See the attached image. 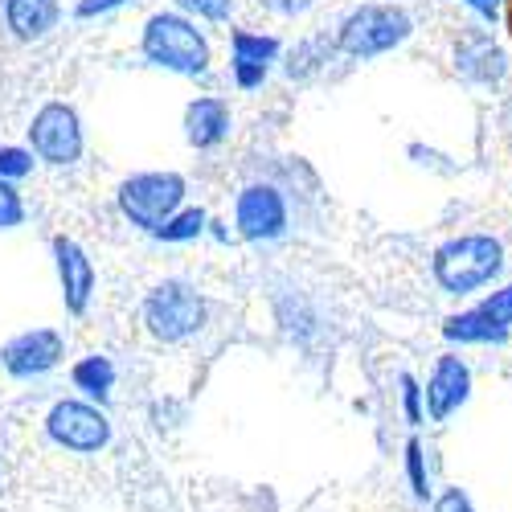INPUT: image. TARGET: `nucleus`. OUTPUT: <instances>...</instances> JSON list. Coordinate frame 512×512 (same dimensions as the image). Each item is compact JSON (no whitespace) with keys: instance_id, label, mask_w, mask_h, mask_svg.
<instances>
[{"instance_id":"f257e3e1","label":"nucleus","mask_w":512,"mask_h":512,"mask_svg":"<svg viewBox=\"0 0 512 512\" xmlns=\"http://www.w3.org/2000/svg\"><path fill=\"white\" fill-rule=\"evenodd\" d=\"M504 271V246L488 234H463L435 250V279L447 295L488 287Z\"/></svg>"},{"instance_id":"f03ea898","label":"nucleus","mask_w":512,"mask_h":512,"mask_svg":"<svg viewBox=\"0 0 512 512\" xmlns=\"http://www.w3.org/2000/svg\"><path fill=\"white\" fill-rule=\"evenodd\" d=\"M205 316H209V308L201 300V291L185 279L156 283L144 300V328L160 345H181V340L197 336L205 328Z\"/></svg>"},{"instance_id":"7ed1b4c3","label":"nucleus","mask_w":512,"mask_h":512,"mask_svg":"<svg viewBox=\"0 0 512 512\" xmlns=\"http://www.w3.org/2000/svg\"><path fill=\"white\" fill-rule=\"evenodd\" d=\"M46 439L70 455H99L111 447L115 426L103 406L87 398H62L46 414Z\"/></svg>"},{"instance_id":"20e7f679","label":"nucleus","mask_w":512,"mask_h":512,"mask_svg":"<svg viewBox=\"0 0 512 512\" xmlns=\"http://www.w3.org/2000/svg\"><path fill=\"white\" fill-rule=\"evenodd\" d=\"M181 201H185V181L177 173H140V177L119 185L123 218L148 234H156L173 222Z\"/></svg>"},{"instance_id":"39448f33","label":"nucleus","mask_w":512,"mask_h":512,"mask_svg":"<svg viewBox=\"0 0 512 512\" xmlns=\"http://www.w3.org/2000/svg\"><path fill=\"white\" fill-rule=\"evenodd\" d=\"M144 54H148V62L177 70V74H201L209 66L205 37L177 13H156L144 25Z\"/></svg>"},{"instance_id":"423d86ee","label":"nucleus","mask_w":512,"mask_h":512,"mask_svg":"<svg viewBox=\"0 0 512 512\" xmlns=\"http://www.w3.org/2000/svg\"><path fill=\"white\" fill-rule=\"evenodd\" d=\"M410 37V17L394 5H361L345 17L340 25L336 46L345 50L349 58H377V54H390L394 46Z\"/></svg>"},{"instance_id":"0eeeda50","label":"nucleus","mask_w":512,"mask_h":512,"mask_svg":"<svg viewBox=\"0 0 512 512\" xmlns=\"http://www.w3.org/2000/svg\"><path fill=\"white\" fill-rule=\"evenodd\" d=\"M62 357H66V336L58 328H29L0 349V365H5V373L13 381L46 377L62 365Z\"/></svg>"},{"instance_id":"6e6552de","label":"nucleus","mask_w":512,"mask_h":512,"mask_svg":"<svg viewBox=\"0 0 512 512\" xmlns=\"http://www.w3.org/2000/svg\"><path fill=\"white\" fill-rule=\"evenodd\" d=\"M29 140H33V152L50 164H74L78 152H82V127H78V115L74 107L66 103H50L41 107L29 123Z\"/></svg>"},{"instance_id":"1a4fd4ad","label":"nucleus","mask_w":512,"mask_h":512,"mask_svg":"<svg viewBox=\"0 0 512 512\" xmlns=\"http://www.w3.org/2000/svg\"><path fill=\"white\" fill-rule=\"evenodd\" d=\"M234 222L246 242H271L287 230V201L275 185H250L238 193Z\"/></svg>"},{"instance_id":"9d476101","label":"nucleus","mask_w":512,"mask_h":512,"mask_svg":"<svg viewBox=\"0 0 512 512\" xmlns=\"http://www.w3.org/2000/svg\"><path fill=\"white\" fill-rule=\"evenodd\" d=\"M467 398H472V369H467V361L455 353L439 357L431 377H426V390H422L431 422H447L459 406H467Z\"/></svg>"},{"instance_id":"9b49d317","label":"nucleus","mask_w":512,"mask_h":512,"mask_svg":"<svg viewBox=\"0 0 512 512\" xmlns=\"http://www.w3.org/2000/svg\"><path fill=\"white\" fill-rule=\"evenodd\" d=\"M54 259H58V279H62V300H66V312L82 316L91 308V295H95V267L87 259L74 238L58 234L54 238Z\"/></svg>"},{"instance_id":"f8f14e48","label":"nucleus","mask_w":512,"mask_h":512,"mask_svg":"<svg viewBox=\"0 0 512 512\" xmlns=\"http://www.w3.org/2000/svg\"><path fill=\"white\" fill-rule=\"evenodd\" d=\"M455 70L467 78V82H480V87H492L508 74V58L496 41L484 33V29H467L459 33L455 41Z\"/></svg>"},{"instance_id":"ddd939ff","label":"nucleus","mask_w":512,"mask_h":512,"mask_svg":"<svg viewBox=\"0 0 512 512\" xmlns=\"http://www.w3.org/2000/svg\"><path fill=\"white\" fill-rule=\"evenodd\" d=\"M279 54V41L275 37H259V33H234V78L238 87H259L267 78V62Z\"/></svg>"},{"instance_id":"4468645a","label":"nucleus","mask_w":512,"mask_h":512,"mask_svg":"<svg viewBox=\"0 0 512 512\" xmlns=\"http://www.w3.org/2000/svg\"><path fill=\"white\" fill-rule=\"evenodd\" d=\"M230 132V107L222 99H197L185 111V136L193 148H213Z\"/></svg>"},{"instance_id":"2eb2a0df","label":"nucleus","mask_w":512,"mask_h":512,"mask_svg":"<svg viewBox=\"0 0 512 512\" xmlns=\"http://www.w3.org/2000/svg\"><path fill=\"white\" fill-rule=\"evenodd\" d=\"M70 381H74V390H78L82 398H87V402L107 406V402H111V390H115V365H111V357L91 353V357L74 361Z\"/></svg>"},{"instance_id":"dca6fc26","label":"nucleus","mask_w":512,"mask_h":512,"mask_svg":"<svg viewBox=\"0 0 512 512\" xmlns=\"http://www.w3.org/2000/svg\"><path fill=\"white\" fill-rule=\"evenodd\" d=\"M5 17H9V29L21 41H33V37L46 33V29H54L58 0H5Z\"/></svg>"},{"instance_id":"f3484780","label":"nucleus","mask_w":512,"mask_h":512,"mask_svg":"<svg viewBox=\"0 0 512 512\" xmlns=\"http://www.w3.org/2000/svg\"><path fill=\"white\" fill-rule=\"evenodd\" d=\"M402 463H406V484H410V496H414L418 504H426V500L435 496V488H431V463H426V447H422L418 439H410V443H406Z\"/></svg>"},{"instance_id":"a211bd4d","label":"nucleus","mask_w":512,"mask_h":512,"mask_svg":"<svg viewBox=\"0 0 512 512\" xmlns=\"http://www.w3.org/2000/svg\"><path fill=\"white\" fill-rule=\"evenodd\" d=\"M328 50H332V46H328L324 37H316V41H304V46L291 54V62H287V74H291V78H308V74H312L320 62H328Z\"/></svg>"},{"instance_id":"6ab92c4d","label":"nucleus","mask_w":512,"mask_h":512,"mask_svg":"<svg viewBox=\"0 0 512 512\" xmlns=\"http://www.w3.org/2000/svg\"><path fill=\"white\" fill-rule=\"evenodd\" d=\"M201 230H205V213H201V209H185V213H177V218L168 222L164 230H156V238H160V242H193Z\"/></svg>"},{"instance_id":"aec40b11","label":"nucleus","mask_w":512,"mask_h":512,"mask_svg":"<svg viewBox=\"0 0 512 512\" xmlns=\"http://www.w3.org/2000/svg\"><path fill=\"white\" fill-rule=\"evenodd\" d=\"M398 386H402V414H406V426H422V418H426V402H422L418 377H414V373H402V377H398Z\"/></svg>"},{"instance_id":"412c9836","label":"nucleus","mask_w":512,"mask_h":512,"mask_svg":"<svg viewBox=\"0 0 512 512\" xmlns=\"http://www.w3.org/2000/svg\"><path fill=\"white\" fill-rule=\"evenodd\" d=\"M33 173V152L25 148H0V181H17Z\"/></svg>"},{"instance_id":"4be33fe9","label":"nucleus","mask_w":512,"mask_h":512,"mask_svg":"<svg viewBox=\"0 0 512 512\" xmlns=\"http://www.w3.org/2000/svg\"><path fill=\"white\" fill-rule=\"evenodd\" d=\"M21 218H25L21 193H17L9 181H0V230H13V226H21Z\"/></svg>"},{"instance_id":"5701e85b","label":"nucleus","mask_w":512,"mask_h":512,"mask_svg":"<svg viewBox=\"0 0 512 512\" xmlns=\"http://www.w3.org/2000/svg\"><path fill=\"white\" fill-rule=\"evenodd\" d=\"M177 5L197 13V17H205V21H226L230 9H234V0H177Z\"/></svg>"},{"instance_id":"b1692460","label":"nucleus","mask_w":512,"mask_h":512,"mask_svg":"<svg viewBox=\"0 0 512 512\" xmlns=\"http://www.w3.org/2000/svg\"><path fill=\"white\" fill-rule=\"evenodd\" d=\"M435 512H476V504L463 488H443L435 496Z\"/></svg>"},{"instance_id":"393cba45","label":"nucleus","mask_w":512,"mask_h":512,"mask_svg":"<svg viewBox=\"0 0 512 512\" xmlns=\"http://www.w3.org/2000/svg\"><path fill=\"white\" fill-rule=\"evenodd\" d=\"M263 5L271 13H279V17H300V13H308L312 0H263Z\"/></svg>"},{"instance_id":"a878e982","label":"nucleus","mask_w":512,"mask_h":512,"mask_svg":"<svg viewBox=\"0 0 512 512\" xmlns=\"http://www.w3.org/2000/svg\"><path fill=\"white\" fill-rule=\"evenodd\" d=\"M115 5H123V0H82L74 13H78V17H95V13H107V9H115Z\"/></svg>"},{"instance_id":"bb28decb","label":"nucleus","mask_w":512,"mask_h":512,"mask_svg":"<svg viewBox=\"0 0 512 512\" xmlns=\"http://www.w3.org/2000/svg\"><path fill=\"white\" fill-rule=\"evenodd\" d=\"M463 5H472L484 21H496V13H500V0H463Z\"/></svg>"},{"instance_id":"cd10ccee","label":"nucleus","mask_w":512,"mask_h":512,"mask_svg":"<svg viewBox=\"0 0 512 512\" xmlns=\"http://www.w3.org/2000/svg\"><path fill=\"white\" fill-rule=\"evenodd\" d=\"M508 29H512V13H508Z\"/></svg>"}]
</instances>
